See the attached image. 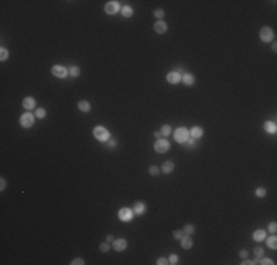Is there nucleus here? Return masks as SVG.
<instances>
[{
  "instance_id": "38",
  "label": "nucleus",
  "mask_w": 277,
  "mask_h": 265,
  "mask_svg": "<svg viewBox=\"0 0 277 265\" xmlns=\"http://www.w3.org/2000/svg\"><path fill=\"white\" fill-rule=\"evenodd\" d=\"M156 264H158V265H167V264H170V262H168V259H167V258H164V256H161V258H158Z\"/></svg>"
},
{
  "instance_id": "16",
  "label": "nucleus",
  "mask_w": 277,
  "mask_h": 265,
  "mask_svg": "<svg viewBox=\"0 0 277 265\" xmlns=\"http://www.w3.org/2000/svg\"><path fill=\"white\" fill-rule=\"evenodd\" d=\"M153 28H155V31H156L158 34H164V32H167V29H168V25H167L164 21H156L155 25H153Z\"/></svg>"
},
{
  "instance_id": "37",
  "label": "nucleus",
  "mask_w": 277,
  "mask_h": 265,
  "mask_svg": "<svg viewBox=\"0 0 277 265\" xmlns=\"http://www.w3.org/2000/svg\"><path fill=\"white\" fill-rule=\"evenodd\" d=\"M268 231H270V233H273V234H274V233L277 231V224L274 223V221L268 224Z\"/></svg>"
},
{
  "instance_id": "18",
  "label": "nucleus",
  "mask_w": 277,
  "mask_h": 265,
  "mask_svg": "<svg viewBox=\"0 0 277 265\" xmlns=\"http://www.w3.org/2000/svg\"><path fill=\"white\" fill-rule=\"evenodd\" d=\"M265 237H267L265 230H257V231H254V234H252V239H254L255 242H263Z\"/></svg>"
},
{
  "instance_id": "19",
  "label": "nucleus",
  "mask_w": 277,
  "mask_h": 265,
  "mask_svg": "<svg viewBox=\"0 0 277 265\" xmlns=\"http://www.w3.org/2000/svg\"><path fill=\"white\" fill-rule=\"evenodd\" d=\"M145 209H146V206H145L143 202H136L134 208H133V212H134V215H142L145 212Z\"/></svg>"
},
{
  "instance_id": "23",
  "label": "nucleus",
  "mask_w": 277,
  "mask_h": 265,
  "mask_svg": "<svg viewBox=\"0 0 277 265\" xmlns=\"http://www.w3.org/2000/svg\"><path fill=\"white\" fill-rule=\"evenodd\" d=\"M68 75L69 77H72V78L78 77V75H80V68H78V66H75V65L69 66L68 68Z\"/></svg>"
},
{
  "instance_id": "31",
  "label": "nucleus",
  "mask_w": 277,
  "mask_h": 265,
  "mask_svg": "<svg viewBox=\"0 0 277 265\" xmlns=\"http://www.w3.org/2000/svg\"><path fill=\"white\" fill-rule=\"evenodd\" d=\"M258 261H260L258 264H263V265H274L273 259H270V258H264V256H263V258H260Z\"/></svg>"
},
{
  "instance_id": "1",
  "label": "nucleus",
  "mask_w": 277,
  "mask_h": 265,
  "mask_svg": "<svg viewBox=\"0 0 277 265\" xmlns=\"http://www.w3.org/2000/svg\"><path fill=\"white\" fill-rule=\"evenodd\" d=\"M93 136H95V139L99 140V141H108V140L111 139V133L108 131V128H105L103 125L95 127Z\"/></svg>"
},
{
  "instance_id": "41",
  "label": "nucleus",
  "mask_w": 277,
  "mask_h": 265,
  "mask_svg": "<svg viewBox=\"0 0 277 265\" xmlns=\"http://www.w3.org/2000/svg\"><path fill=\"white\" fill-rule=\"evenodd\" d=\"M242 265H254V264H257L255 261H251V259H246V258H243V262H240Z\"/></svg>"
},
{
  "instance_id": "9",
  "label": "nucleus",
  "mask_w": 277,
  "mask_h": 265,
  "mask_svg": "<svg viewBox=\"0 0 277 265\" xmlns=\"http://www.w3.org/2000/svg\"><path fill=\"white\" fill-rule=\"evenodd\" d=\"M127 240L125 239H117V240H114V243H112V248H114V251L115 252H123L127 249Z\"/></svg>"
},
{
  "instance_id": "21",
  "label": "nucleus",
  "mask_w": 277,
  "mask_h": 265,
  "mask_svg": "<svg viewBox=\"0 0 277 265\" xmlns=\"http://www.w3.org/2000/svg\"><path fill=\"white\" fill-rule=\"evenodd\" d=\"M267 239V237H265ZM267 246L270 248V249H277V237L276 236H270V237L267 239Z\"/></svg>"
},
{
  "instance_id": "6",
  "label": "nucleus",
  "mask_w": 277,
  "mask_h": 265,
  "mask_svg": "<svg viewBox=\"0 0 277 265\" xmlns=\"http://www.w3.org/2000/svg\"><path fill=\"white\" fill-rule=\"evenodd\" d=\"M133 217H134V212H133V209H130V208H121V209L118 211V218L121 221H124V223L131 221Z\"/></svg>"
},
{
  "instance_id": "46",
  "label": "nucleus",
  "mask_w": 277,
  "mask_h": 265,
  "mask_svg": "<svg viewBox=\"0 0 277 265\" xmlns=\"http://www.w3.org/2000/svg\"><path fill=\"white\" fill-rule=\"evenodd\" d=\"M271 49H273L274 52L277 50V43H276V42H273V44H271Z\"/></svg>"
},
{
  "instance_id": "35",
  "label": "nucleus",
  "mask_w": 277,
  "mask_h": 265,
  "mask_svg": "<svg viewBox=\"0 0 277 265\" xmlns=\"http://www.w3.org/2000/svg\"><path fill=\"white\" fill-rule=\"evenodd\" d=\"M183 236H184V231H183V230H176V231L173 233V237L176 239V240H180Z\"/></svg>"
},
{
  "instance_id": "13",
  "label": "nucleus",
  "mask_w": 277,
  "mask_h": 265,
  "mask_svg": "<svg viewBox=\"0 0 277 265\" xmlns=\"http://www.w3.org/2000/svg\"><path fill=\"white\" fill-rule=\"evenodd\" d=\"M180 243H181V248H183V249H186V251H187V249H190V248L193 246V240L190 239L189 234H184V236L180 239Z\"/></svg>"
},
{
  "instance_id": "36",
  "label": "nucleus",
  "mask_w": 277,
  "mask_h": 265,
  "mask_svg": "<svg viewBox=\"0 0 277 265\" xmlns=\"http://www.w3.org/2000/svg\"><path fill=\"white\" fill-rule=\"evenodd\" d=\"M86 262H84L83 258H75V259H72L71 261V265H84Z\"/></svg>"
},
{
  "instance_id": "2",
  "label": "nucleus",
  "mask_w": 277,
  "mask_h": 265,
  "mask_svg": "<svg viewBox=\"0 0 277 265\" xmlns=\"http://www.w3.org/2000/svg\"><path fill=\"white\" fill-rule=\"evenodd\" d=\"M174 139L177 143H186L187 140L190 139V133L186 127H179L176 131H174Z\"/></svg>"
},
{
  "instance_id": "27",
  "label": "nucleus",
  "mask_w": 277,
  "mask_h": 265,
  "mask_svg": "<svg viewBox=\"0 0 277 265\" xmlns=\"http://www.w3.org/2000/svg\"><path fill=\"white\" fill-rule=\"evenodd\" d=\"M8 57H9V50L5 49V47H2V49H0V60L3 62V60H6Z\"/></svg>"
},
{
  "instance_id": "8",
  "label": "nucleus",
  "mask_w": 277,
  "mask_h": 265,
  "mask_svg": "<svg viewBox=\"0 0 277 265\" xmlns=\"http://www.w3.org/2000/svg\"><path fill=\"white\" fill-rule=\"evenodd\" d=\"M52 74L58 78H65L68 75V69L62 65H55V66H52Z\"/></svg>"
},
{
  "instance_id": "25",
  "label": "nucleus",
  "mask_w": 277,
  "mask_h": 265,
  "mask_svg": "<svg viewBox=\"0 0 277 265\" xmlns=\"http://www.w3.org/2000/svg\"><path fill=\"white\" fill-rule=\"evenodd\" d=\"M99 249H100V252H103V253L109 252V249H111L109 242H103V243H100V245H99Z\"/></svg>"
},
{
  "instance_id": "33",
  "label": "nucleus",
  "mask_w": 277,
  "mask_h": 265,
  "mask_svg": "<svg viewBox=\"0 0 277 265\" xmlns=\"http://www.w3.org/2000/svg\"><path fill=\"white\" fill-rule=\"evenodd\" d=\"M168 262L171 265H176L179 262V256L176 255V253H173V255H170V258H168Z\"/></svg>"
},
{
  "instance_id": "40",
  "label": "nucleus",
  "mask_w": 277,
  "mask_h": 265,
  "mask_svg": "<svg viewBox=\"0 0 277 265\" xmlns=\"http://www.w3.org/2000/svg\"><path fill=\"white\" fill-rule=\"evenodd\" d=\"M108 147H109V149L117 147V140H115V139H109V140H108Z\"/></svg>"
},
{
  "instance_id": "3",
  "label": "nucleus",
  "mask_w": 277,
  "mask_h": 265,
  "mask_svg": "<svg viewBox=\"0 0 277 265\" xmlns=\"http://www.w3.org/2000/svg\"><path fill=\"white\" fill-rule=\"evenodd\" d=\"M34 122H36V115H33L31 112L22 113L21 118H19V124H21V127H24V128H31V127L34 125Z\"/></svg>"
},
{
  "instance_id": "11",
  "label": "nucleus",
  "mask_w": 277,
  "mask_h": 265,
  "mask_svg": "<svg viewBox=\"0 0 277 265\" xmlns=\"http://www.w3.org/2000/svg\"><path fill=\"white\" fill-rule=\"evenodd\" d=\"M22 108L27 109L28 112L33 111V109L36 108V99H33L31 96H27V97L22 100Z\"/></svg>"
},
{
  "instance_id": "5",
  "label": "nucleus",
  "mask_w": 277,
  "mask_h": 265,
  "mask_svg": "<svg viewBox=\"0 0 277 265\" xmlns=\"http://www.w3.org/2000/svg\"><path fill=\"white\" fill-rule=\"evenodd\" d=\"M260 39H261L264 43L273 42V39H274V31H273L270 27H263L261 31H260Z\"/></svg>"
},
{
  "instance_id": "15",
  "label": "nucleus",
  "mask_w": 277,
  "mask_h": 265,
  "mask_svg": "<svg viewBox=\"0 0 277 265\" xmlns=\"http://www.w3.org/2000/svg\"><path fill=\"white\" fill-rule=\"evenodd\" d=\"M189 133H190V137H192V139H201V137H202V136H204V128H202V127H193V128H192V130H190V131H189Z\"/></svg>"
},
{
  "instance_id": "14",
  "label": "nucleus",
  "mask_w": 277,
  "mask_h": 265,
  "mask_svg": "<svg viewBox=\"0 0 277 265\" xmlns=\"http://www.w3.org/2000/svg\"><path fill=\"white\" fill-rule=\"evenodd\" d=\"M264 130L268 133V134H276L277 133V125L274 121H267L264 122Z\"/></svg>"
},
{
  "instance_id": "17",
  "label": "nucleus",
  "mask_w": 277,
  "mask_h": 265,
  "mask_svg": "<svg viewBox=\"0 0 277 265\" xmlns=\"http://www.w3.org/2000/svg\"><path fill=\"white\" fill-rule=\"evenodd\" d=\"M181 81L184 83V85H193L195 84V77L192 75V74H189V72H186V74H183L181 75Z\"/></svg>"
},
{
  "instance_id": "24",
  "label": "nucleus",
  "mask_w": 277,
  "mask_h": 265,
  "mask_svg": "<svg viewBox=\"0 0 277 265\" xmlns=\"http://www.w3.org/2000/svg\"><path fill=\"white\" fill-rule=\"evenodd\" d=\"M183 231H184V234H189V236H190V234H193L195 233V225L193 224H186Z\"/></svg>"
},
{
  "instance_id": "42",
  "label": "nucleus",
  "mask_w": 277,
  "mask_h": 265,
  "mask_svg": "<svg viewBox=\"0 0 277 265\" xmlns=\"http://www.w3.org/2000/svg\"><path fill=\"white\" fill-rule=\"evenodd\" d=\"M5 189H6V181H5V178L2 177V178H0V190L3 192Z\"/></svg>"
},
{
  "instance_id": "29",
  "label": "nucleus",
  "mask_w": 277,
  "mask_h": 265,
  "mask_svg": "<svg viewBox=\"0 0 277 265\" xmlns=\"http://www.w3.org/2000/svg\"><path fill=\"white\" fill-rule=\"evenodd\" d=\"M265 195H267V190H265L264 187H258V189H255V196H257V197H264Z\"/></svg>"
},
{
  "instance_id": "43",
  "label": "nucleus",
  "mask_w": 277,
  "mask_h": 265,
  "mask_svg": "<svg viewBox=\"0 0 277 265\" xmlns=\"http://www.w3.org/2000/svg\"><path fill=\"white\" fill-rule=\"evenodd\" d=\"M239 256H240V258L243 259V258H246V256H248V252H246L245 249H243V251H240V253H239Z\"/></svg>"
},
{
  "instance_id": "22",
  "label": "nucleus",
  "mask_w": 277,
  "mask_h": 265,
  "mask_svg": "<svg viewBox=\"0 0 277 265\" xmlns=\"http://www.w3.org/2000/svg\"><path fill=\"white\" fill-rule=\"evenodd\" d=\"M121 14L124 18H131L133 16V8L131 6H123L121 8Z\"/></svg>"
},
{
  "instance_id": "26",
  "label": "nucleus",
  "mask_w": 277,
  "mask_h": 265,
  "mask_svg": "<svg viewBox=\"0 0 277 265\" xmlns=\"http://www.w3.org/2000/svg\"><path fill=\"white\" fill-rule=\"evenodd\" d=\"M171 133H173L171 127H170V125H162V128H161V134H162L164 137H168Z\"/></svg>"
},
{
  "instance_id": "44",
  "label": "nucleus",
  "mask_w": 277,
  "mask_h": 265,
  "mask_svg": "<svg viewBox=\"0 0 277 265\" xmlns=\"http://www.w3.org/2000/svg\"><path fill=\"white\" fill-rule=\"evenodd\" d=\"M153 136L156 137V140H158V139H161V137H162V134H161V131H155V133H153Z\"/></svg>"
},
{
  "instance_id": "20",
  "label": "nucleus",
  "mask_w": 277,
  "mask_h": 265,
  "mask_svg": "<svg viewBox=\"0 0 277 265\" xmlns=\"http://www.w3.org/2000/svg\"><path fill=\"white\" fill-rule=\"evenodd\" d=\"M77 108H78L81 112H89L92 109V105H90L87 100H80V102L77 103Z\"/></svg>"
},
{
  "instance_id": "28",
  "label": "nucleus",
  "mask_w": 277,
  "mask_h": 265,
  "mask_svg": "<svg viewBox=\"0 0 277 265\" xmlns=\"http://www.w3.org/2000/svg\"><path fill=\"white\" fill-rule=\"evenodd\" d=\"M46 113H47L46 109H44V108H40V109H36V113H34V115H36V118H40V119H42V118L46 116Z\"/></svg>"
},
{
  "instance_id": "10",
  "label": "nucleus",
  "mask_w": 277,
  "mask_h": 265,
  "mask_svg": "<svg viewBox=\"0 0 277 265\" xmlns=\"http://www.w3.org/2000/svg\"><path fill=\"white\" fill-rule=\"evenodd\" d=\"M167 81L170 84H179L181 81V75L177 71H171L167 74Z\"/></svg>"
},
{
  "instance_id": "4",
  "label": "nucleus",
  "mask_w": 277,
  "mask_h": 265,
  "mask_svg": "<svg viewBox=\"0 0 277 265\" xmlns=\"http://www.w3.org/2000/svg\"><path fill=\"white\" fill-rule=\"evenodd\" d=\"M153 149H155V152H158V153H167V152L170 150V141L161 137V139H158L155 141Z\"/></svg>"
},
{
  "instance_id": "30",
  "label": "nucleus",
  "mask_w": 277,
  "mask_h": 265,
  "mask_svg": "<svg viewBox=\"0 0 277 265\" xmlns=\"http://www.w3.org/2000/svg\"><path fill=\"white\" fill-rule=\"evenodd\" d=\"M254 253H255V256H257V262H258V259L264 256V249L263 248H255V249H254Z\"/></svg>"
},
{
  "instance_id": "39",
  "label": "nucleus",
  "mask_w": 277,
  "mask_h": 265,
  "mask_svg": "<svg viewBox=\"0 0 277 265\" xmlns=\"http://www.w3.org/2000/svg\"><path fill=\"white\" fill-rule=\"evenodd\" d=\"M195 141H196V140L190 137V139H189L187 141H186V146H187L189 149H193V147H195Z\"/></svg>"
},
{
  "instance_id": "12",
  "label": "nucleus",
  "mask_w": 277,
  "mask_h": 265,
  "mask_svg": "<svg viewBox=\"0 0 277 265\" xmlns=\"http://www.w3.org/2000/svg\"><path fill=\"white\" fill-rule=\"evenodd\" d=\"M174 168H176V164H174L173 161H165V162L162 164L161 172H162V174H171V172L174 171Z\"/></svg>"
},
{
  "instance_id": "32",
  "label": "nucleus",
  "mask_w": 277,
  "mask_h": 265,
  "mask_svg": "<svg viewBox=\"0 0 277 265\" xmlns=\"http://www.w3.org/2000/svg\"><path fill=\"white\" fill-rule=\"evenodd\" d=\"M149 174H151V175H159V174H161V168L152 165V167L149 168Z\"/></svg>"
},
{
  "instance_id": "34",
  "label": "nucleus",
  "mask_w": 277,
  "mask_h": 265,
  "mask_svg": "<svg viewBox=\"0 0 277 265\" xmlns=\"http://www.w3.org/2000/svg\"><path fill=\"white\" fill-rule=\"evenodd\" d=\"M153 15L158 18V21H162V18H164V15H165V12L162 11V9H156L155 12H153Z\"/></svg>"
},
{
  "instance_id": "45",
  "label": "nucleus",
  "mask_w": 277,
  "mask_h": 265,
  "mask_svg": "<svg viewBox=\"0 0 277 265\" xmlns=\"http://www.w3.org/2000/svg\"><path fill=\"white\" fill-rule=\"evenodd\" d=\"M114 240H115V239H114V236H112V234H108V237H106V242H109V243H111V242H114Z\"/></svg>"
},
{
  "instance_id": "7",
  "label": "nucleus",
  "mask_w": 277,
  "mask_h": 265,
  "mask_svg": "<svg viewBox=\"0 0 277 265\" xmlns=\"http://www.w3.org/2000/svg\"><path fill=\"white\" fill-rule=\"evenodd\" d=\"M118 11H121V6H120V3L118 2H108L106 5H105V12L108 15H115Z\"/></svg>"
}]
</instances>
